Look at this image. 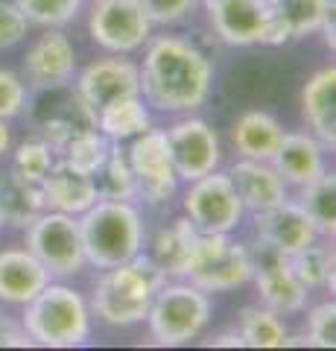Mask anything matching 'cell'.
<instances>
[{"label":"cell","mask_w":336,"mask_h":351,"mask_svg":"<svg viewBox=\"0 0 336 351\" xmlns=\"http://www.w3.org/2000/svg\"><path fill=\"white\" fill-rule=\"evenodd\" d=\"M140 64V97L170 114H193L208 100L214 64L188 38L161 36L144 44Z\"/></svg>","instance_id":"obj_1"},{"label":"cell","mask_w":336,"mask_h":351,"mask_svg":"<svg viewBox=\"0 0 336 351\" xmlns=\"http://www.w3.org/2000/svg\"><path fill=\"white\" fill-rule=\"evenodd\" d=\"M167 281V272L158 263L138 252L132 261L117 263L112 269H103V276L94 281L91 293V313L103 325L129 328L146 319L149 302L158 287Z\"/></svg>","instance_id":"obj_2"},{"label":"cell","mask_w":336,"mask_h":351,"mask_svg":"<svg viewBox=\"0 0 336 351\" xmlns=\"http://www.w3.org/2000/svg\"><path fill=\"white\" fill-rule=\"evenodd\" d=\"M24 307L21 328L32 339V346L44 348H77L91 337V307L79 290L62 281H47V287Z\"/></svg>","instance_id":"obj_3"},{"label":"cell","mask_w":336,"mask_h":351,"mask_svg":"<svg viewBox=\"0 0 336 351\" xmlns=\"http://www.w3.org/2000/svg\"><path fill=\"white\" fill-rule=\"evenodd\" d=\"M79 234L85 263L96 269H112L144 252V219L132 202L96 199L88 211L79 214Z\"/></svg>","instance_id":"obj_4"},{"label":"cell","mask_w":336,"mask_h":351,"mask_svg":"<svg viewBox=\"0 0 336 351\" xmlns=\"http://www.w3.org/2000/svg\"><path fill=\"white\" fill-rule=\"evenodd\" d=\"M208 319H211L208 293L199 290L196 284H190L188 278L184 281L167 278L153 295L146 311L149 337L167 348L188 346L190 339H196L205 331Z\"/></svg>","instance_id":"obj_5"},{"label":"cell","mask_w":336,"mask_h":351,"mask_svg":"<svg viewBox=\"0 0 336 351\" xmlns=\"http://www.w3.org/2000/svg\"><path fill=\"white\" fill-rule=\"evenodd\" d=\"M184 278L205 293H229L252 281V255L248 243H237L231 234L196 237Z\"/></svg>","instance_id":"obj_6"},{"label":"cell","mask_w":336,"mask_h":351,"mask_svg":"<svg viewBox=\"0 0 336 351\" xmlns=\"http://www.w3.org/2000/svg\"><path fill=\"white\" fill-rule=\"evenodd\" d=\"M181 208H184V217L202 234H231L243 223V214H246L240 196H237L231 184V176L222 173L220 167L188 182Z\"/></svg>","instance_id":"obj_7"},{"label":"cell","mask_w":336,"mask_h":351,"mask_svg":"<svg viewBox=\"0 0 336 351\" xmlns=\"http://www.w3.org/2000/svg\"><path fill=\"white\" fill-rule=\"evenodd\" d=\"M27 249L41 261L50 278L77 276L85 267V249L79 234V217L44 211L27 228Z\"/></svg>","instance_id":"obj_8"},{"label":"cell","mask_w":336,"mask_h":351,"mask_svg":"<svg viewBox=\"0 0 336 351\" xmlns=\"http://www.w3.org/2000/svg\"><path fill=\"white\" fill-rule=\"evenodd\" d=\"M248 255H252V281L257 287L260 304H266L269 311L281 316L305 311L310 290L296 278V272L289 267V255L278 252L260 237H255V243H248Z\"/></svg>","instance_id":"obj_9"},{"label":"cell","mask_w":336,"mask_h":351,"mask_svg":"<svg viewBox=\"0 0 336 351\" xmlns=\"http://www.w3.org/2000/svg\"><path fill=\"white\" fill-rule=\"evenodd\" d=\"M88 32L103 50L129 56L144 50V44L153 38V21L138 0H94Z\"/></svg>","instance_id":"obj_10"},{"label":"cell","mask_w":336,"mask_h":351,"mask_svg":"<svg viewBox=\"0 0 336 351\" xmlns=\"http://www.w3.org/2000/svg\"><path fill=\"white\" fill-rule=\"evenodd\" d=\"M129 167L135 173L138 196H144L149 205H164L176 196L179 176L172 167L170 144H167V129H153L132 138V147L126 149Z\"/></svg>","instance_id":"obj_11"},{"label":"cell","mask_w":336,"mask_h":351,"mask_svg":"<svg viewBox=\"0 0 336 351\" xmlns=\"http://www.w3.org/2000/svg\"><path fill=\"white\" fill-rule=\"evenodd\" d=\"M167 144H170V156H172V167L176 176L184 182H193L199 176L211 173L220 167L222 161V147H220V135L211 123H205L202 117H181L167 129Z\"/></svg>","instance_id":"obj_12"},{"label":"cell","mask_w":336,"mask_h":351,"mask_svg":"<svg viewBox=\"0 0 336 351\" xmlns=\"http://www.w3.org/2000/svg\"><path fill=\"white\" fill-rule=\"evenodd\" d=\"M77 94L82 106L88 112H100L103 106L114 103V100H123V97H132L140 94V68L132 59H123L112 53L105 59H96L91 64H85L77 76Z\"/></svg>","instance_id":"obj_13"},{"label":"cell","mask_w":336,"mask_h":351,"mask_svg":"<svg viewBox=\"0 0 336 351\" xmlns=\"http://www.w3.org/2000/svg\"><path fill=\"white\" fill-rule=\"evenodd\" d=\"M73 76H77V47L64 32H59V27H50L27 50L24 82L36 91H59L73 82Z\"/></svg>","instance_id":"obj_14"},{"label":"cell","mask_w":336,"mask_h":351,"mask_svg":"<svg viewBox=\"0 0 336 351\" xmlns=\"http://www.w3.org/2000/svg\"><path fill=\"white\" fill-rule=\"evenodd\" d=\"M205 12H208L214 36L222 44L252 47V44H263L272 3L269 0H208Z\"/></svg>","instance_id":"obj_15"},{"label":"cell","mask_w":336,"mask_h":351,"mask_svg":"<svg viewBox=\"0 0 336 351\" xmlns=\"http://www.w3.org/2000/svg\"><path fill=\"white\" fill-rule=\"evenodd\" d=\"M255 237L266 240L269 246H275L284 255H296L298 249L316 243L322 234L313 226L307 211L298 205V199H289L287 196L284 202L255 214Z\"/></svg>","instance_id":"obj_16"},{"label":"cell","mask_w":336,"mask_h":351,"mask_svg":"<svg viewBox=\"0 0 336 351\" xmlns=\"http://www.w3.org/2000/svg\"><path fill=\"white\" fill-rule=\"evenodd\" d=\"M231 184L246 211H266L289 196V184L281 179V173L272 167V161H255V158H237L231 167Z\"/></svg>","instance_id":"obj_17"},{"label":"cell","mask_w":336,"mask_h":351,"mask_svg":"<svg viewBox=\"0 0 336 351\" xmlns=\"http://www.w3.org/2000/svg\"><path fill=\"white\" fill-rule=\"evenodd\" d=\"M333 3L336 0H272V15H269L263 44L284 47L289 41L319 36L322 18Z\"/></svg>","instance_id":"obj_18"},{"label":"cell","mask_w":336,"mask_h":351,"mask_svg":"<svg viewBox=\"0 0 336 351\" xmlns=\"http://www.w3.org/2000/svg\"><path fill=\"white\" fill-rule=\"evenodd\" d=\"M38 184H41V193H44L47 211H62V214L79 217L100 199L94 176L73 170L70 164H64L62 158L53 161V167L47 170V176Z\"/></svg>","instance_id":"obj_19"},{"label":"cell","mask_w":336,"mask_h":351,"mask_svg":"<svg viewBox=\"0 0 336 351\" xmlns=\"http://www.w3.org/2000/svg\"><path fill=\"white\" fill-rule=\"evenodd\" d=\"M272 167L289 188H305L307 182L319 179L328 170L324 167V144L310 132H284L281 147L272 156Z\"/></svg>","instance_id":"obj_20"},{"label":"cell","mask_w":336,"mask_h":351,"mask_svg":"<svg viewBox=\"0 0 336 351\" xmlns=\"http://www.w3.org/2000/svg\"><path fill=\"white\" fill-rule=\"evenodd\" d=\"M50 272L41 261L24 249H3L0 252V302L6 304H27L32 295L47 287Z\"/></svg>","instance_id":"obj_21"},{"label":"cell","mask_w":336,"mask_h":351,"mask_svg":"<svg viewBox=\"0 0 336 351\" xmlns=\"http://www.w3.org/2000/svg\"><path fill=\"white\" fill-rule=\"evenodd\" d=\"M301 114L310 129L324 147L336 144V68L316 71L307 80L305 91H301Z\"/></svg>","instance_id":"obj_22"},{"label":"cell","mask_w":336,"mask_h":351,"mask_svg":"<svg viewBox=\"0 0 336 351\" xmlns=\"http://www.w3.org/2000/svg\"><path fill=\"white\" fill-rule=\"evenodd\" d=\"M196 237H199V228L188 217H176L153 234V240H149V258L167 272V278H184Z\"/></svg>","instance_id":"obj_23"},{"label":"cell","mask_w":336,"mask_h":351,"mask_svg":"<svg viewBox=\"0 0 336 351\" xmlns=\"http://www.w3.org/2000/svg\"><path fill=\"white\" fill-rule=\"evenodd\" d=\"M281 138H284V126L269 112H243L231 126V144L240 158L272 161Z\"/></svg>","instance_id":"obj_24"},{"label":"cell","mask_w":336,"mask_h":351,"mask_svg":"<svg viewBox=\"0 0 336 351\" xmlns=\"http://www.w3.org/2000/svg\"><path fill=\"white\" fill-rule=\"evenodd\" d=\"M47 211L38 182H29L15 170L0 176V223L12 228H27Z\"/></svg>","instance_id":"obj_25"},{"label":"cell","mask_w":336,"mask_h":351,"mask_svg":"<svg viewBox=\"0 0 336 351\" xmlns=\"http://www.w3.org/2000/svg\"><path fill=\"white\" fill-rule=\"evenodd\" d=\"M94 126L100 129L112 144H117V141H129V138L140 135V132H146L153 123H149L146 100L140 94H132V97H123V100L103 106L94 117Z\"/></svg>","instance_id":"obj_26"},{"label":"cell","mask_w":336,"mask_h":351,"mask_svg":"<svg viewBox=\"0 0 336 351\" xmlns=\"http://www.w3.org/2000/svg\"><path fill=\"white\" fill-rule=\"evenodd\" d=\"M237 334H240V339H243V348H284L287 337H289L281 313L269 311L266 304L243 307Z\"/></svg>","instance_id":"obj_27"},{"label":"cell","mask_w":336,"mask_h":351,"mask_svg":"<svg viewBox=\"0 0 336 351\" xmlns=\"http://www.w3.org/2000/svg\"><path fill=\"white\" fill-rule=\"evenodd\" d=\"M298 205L307 211L313 226L322 237H333L336 232V176L324 170L319 179L298 188Z\"/></svg>","instance_id":"obj_28"},{"label":"cell","mask_w":336,"mask_h":351,"mask_svg":"<svg viewBox=\"0 0 336 351\" xmlns=\"http://www.w3.org/2000/svg\"><path fill=\"white\" fill-rule=\"evenodd\" d=\"M108 149H112V141H108L96 126H88V129L73 132V135L62 144L59 152H62V161L70 164L73 170H82V173L94 176L103 167Z\"/></svg>","instance_id":"obj_29"},{"label":"cell","mask_w":336,"mask_h":351,"mask_svg":"<svg viewBox=\"0 0 336 351\" xmlns=\"http://www.w3.org/2000/svg\"><path fill=\"white\" fill-rule=\"evenodd\" d=\"M94 182H96V191H100V199L132 202L138 196V182H135L132 167H129L126 152H120L114 144H112V149H108L103 167L94 173Z\"/></svg>","instance_id":"obj_30"},{"label":"cell","mask_w":336,"mask_h":351,"mask_svg":"<svg viewBox=\"0 0 336 351\" xmlns=\"http://www.w3.org/2000/svg\"><path fill=\"white\" fill-rule=\"evenodd\" d=\"M289 267L307 290H319V287L333 290V249L331 246H319V240H316V243L298 249L296 255H289Z\"/></svg>","instance_id":"obj_31"},{"label":"cell","mask_w":336,"mask_h":351,"mask_svg":"<svg viewBox=\"0 0 336 351\" xmlns=\"http://www.w3.org/2000/svg\"><path fill=\"white\" fill-rule=\"evenodd\" d=\"M85 0H15V6L24 12L29 24L38 27H64L79 15Z\"/></svg>","instance_id":"obj_32"},{"label":"cell","mask_w":336,"mask_h":351,"mask_svg":"<svg viewBox=\"0 0 336 351\" xmlns=\"http://www.w3.org/2000/svg\"><path fill=\"white\" fill-rule=\"evenodd\" d=\"M53 161H56V149L44 138H29L15 149L12 170L29 182H41L47 176V170L53 167Z\"/></svg>","instance_id":"obj_33"},{"label":"cell","mask_w":336,"mask_h":351,"mask_svg":"<svg viewBox=\"0 0 336 351\" xmlns=\"http://www.w3.org/2000/svg\"><path fill=\"white\" fill-rule=\"evenodd\" d=\"M307 346L333 348L336 346V304L322 302L307 316Z\"/></svg>","instance_id":"obj_34"},{"label":"cell","mask_w":336,"mask_h":351,"mask_svg":"<svg viewBox=\"0 0 336 351\" xmlns=\"http://www.w3.org/2000/svg\"><path fill=\"white\" fill-rule=\"evenodd\" d=\"M27 97H29V88L24 82V76L0 68V120L18 117L27 106Z\"/></svg>","instance_id":"obj_35"},{"label":"cell","mask_w":336,"mask_h":351,"mask_svg":"<svg viewBox=\"0 0 336 351\" xmlns=\"http://www.w3.org/2000/svg\"><path fill=\"white\" fill-rule=\"evenodd\" d=\"M144 6L146 18L153 21V27H170V24H179L193 12V0H138Z\"/></svg>","instance_id":"obj_36"},{"label":"cell","mask_w":336,"mask_h":351,"mask_svg":"<svg viewBox=\"0 0 336 351\" xmlns=\"http://www.w3.org/2000/svg\"><path fill=\"white\" fill-rule=\"evenodd\" d=\"M27 29H29V21L15 6V0H0V50H9L18 41H24Z\"/></svg>","instance_id":"obj_37"},{"label":"cell","mask_w":336,"mask_h":351,"mask_svg":"<svg viewBox=\"0 0 336 351\" xmlns=\"http://www.w3.org/2000/svg\"><path fill=\"white\" fill-rule=\"evenodd\" d=\"M29 346H32V339L21 328V322L0 313V348H29Z\"/></svg>","instance_id":"obj_38"},{"label":"cell","mask_w":336,"mask_h":351,"mask_svg":"<svg viewBox=\"0 0 336 351\" xmlns=\"http://www.w3.org/2000/svg\"><path fill=\"white\" fill-rule=\"evenodd\" d=\"M319 36L324 38V44L333 50L336 47V3L324 12V18H322V27H319Z\"/></svg>","instance_id":"obj_39"},{"label":"cell","mask_w":336,"mask_h":351,"mask_svg":"<svg viewBox=\"0 0 336 351\" xmlns=\"http://www.w3.org/2000/svg\"><path fill=\"white\" fill-rule=\"evenodd\" d=\"M211 346H216V348H243V339L237 331H229V334H216L211 339Z\"/></svg>","instance_id":"obj_40"},{"label":"cell","mask_w":336,"mask_h":351,"mask_svg":"<svg viewBox=\"0 0 336 351\" xmlns=\"http://www.w3.org/2000/svg\"><path fill=\"white\" fill-rule=\"evenodd\" d=\"M9 147H12V132H9L6 120H0V158L9 152Z\"/></svg>","instance_id":"obj_41"},{"label":"cell","mask_w":336,"mask_h":351,"mask_svg":"<svg viewBox=\"0 0 336 351\" xmlns=\"http://www.w3.org/2000/svg\"><path fill=\"white\" fill-rule=\"evenodd\" d=\"M193 3H202V6H205V3H208V0H193Z\"/></svg>","instance_id":"obj_42"},{"label":"cell","mask_w":336,"mask_h":351,"mask_svg":"<svg viewBox=\"0 0 336 351\" xmlns=\"http://www.w3.org/2000/svg\"><path fill=\"white\" fill-rule=\"evenodd\" d=\"M0 228H3V223H0Z\"/></svg>","instance_id":"obj_43"},{"label":"cell","mask_w":336,"mask_h":351,"mask_svg":"<svg viewBox=\"0 0 336 351\" xmlns=\"http://www.w3.org/2000/svg\"><path fill=\"white\" fill-rule=\"evenodd\" d=\"M269 3H272V0H269Z\"/></svg>","instance_id":"obj_44"}]
</instances>
